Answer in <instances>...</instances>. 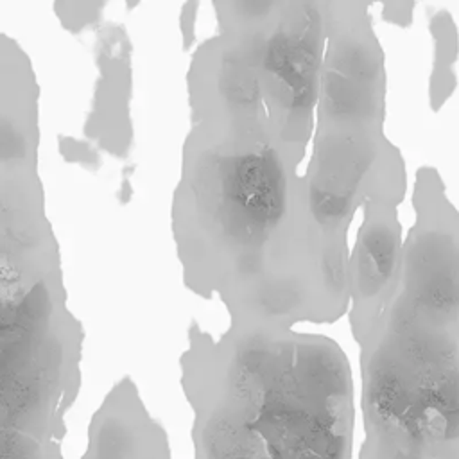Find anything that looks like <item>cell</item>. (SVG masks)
<instances>
[{
	"label": "cell",
	"mask_w": 459,
	"mask_h": 459,
	"mask_svg": "<svg viewBox=\"0 0 459 459\" xmlns=\"http://www.w3.org/2000/svg\"><path fill=\"white\" fill-rule=\"evenodd\" d=\"M414 210L400 285L389 307L425 323L459 328V213L434 170H420Z\"/></svg>",
	"instance_id": "277c9868"
},
{
	"label": "cell",
	"mask_w": 459,
	"mask_h": 459,
	"mask_svg": "<svg viewBox=\"0 0 459 459\" xmlns=\"http://www.w3.org/2000/svg\"><path fill=\"white\" fill-rule=\"evenodd\" d=\"M434 38V68L430 79V102L439 108L455 88L454 65L457 59V30L448 13H437L430 22Z\"/></svg>",
	"instance_id": "ba28073f"
},
{
	"label": "cell",
	"mask_w": 459,
	"mask_h": 459,
	"mask_svg": "<svg viewBox=\"0 0 459 459\" xmlns=\"http://www.w3.org/2000/svg\"><path fill=\"white\" fill-rule=\"evenodd\" d=\"M79 389L77 351L61 337L14 332L2 346L0 459H63L65 414Z\"/></svg>",
	"instance_id": "3957f363"
},
{
	"label": "cell",
	"mask_w": 459,
	"mask_h": 459,
	"mask_svg": "<svg viewBox=\"0 0 459 459\" xmlns=\"http://www.w3.org/2000/svg\"><path fill=\"white\" fill-rule=\"evenodd\" d=\"M81 459H172L169 436L124 378L93 412Z\"/></svg>",
	"instance_id": "52a82bcc"
},
{
	"label": "cell",
	"mask_w": 459,
	"mask_h": 459,
	"mask_svg": "<svg viewBox=\"0 0 459 459\" xmlns=\"http://www.w3.org/2000/svg\"><path fill=\"white\" fill-rule=\"evenodd\" d=\"M394 206L391 203L366 204V217L348 264L350 294L355 303L353 325L359 342L375 332L400 285L403 242Z\"/></svg>",
	"instance_id": "8992f818"
},
{
	"label": "cell",
	"mask_w": 459,
	"mask_h": 459,
	"mask_svg": "<svg viewBox=\"0 0 459 459\" xmlns=\"http://www.w3.org/2000/svg\"><path fill=\"white\" fill-rule=\"evenodd\" d=\"M360 346L359 459H459V330L387 312Z\"/></svg>",
	"instance_id": "7a4b0ae2"
},
{
	"label": "cell",
	"mask_w": 459,
	"mask_h": 459,
	"mask_svg": "<svg viewBox=\"0 0 459 459\" xmlns=\"http://www.w3.org/2000/svg\"><path fill=\"white\" fill-rule=\"evenodd\" d=\"M181 366L194 459L353 457V384L333 342L244 328Z\"/></svg>",
	"instance_id": "6da1fadb"
},
{
	"label": "cell",
	"mask_w": 459,
	"mask_h": 459,
	"mask_svg": "<svg viewBox=\"0 0 459 459\" xmlns=\"http://www.w3.org/2000/svg\"><path fill=\"white\" fill-rule=\"evenodd\" d=\"M321 117L330 129L380 131L384 118L382 52L364 14L341 16L328 34L319 86Z\"/></svg>",
	"instance_id": "5b68a950"
}]
</instances>
